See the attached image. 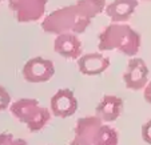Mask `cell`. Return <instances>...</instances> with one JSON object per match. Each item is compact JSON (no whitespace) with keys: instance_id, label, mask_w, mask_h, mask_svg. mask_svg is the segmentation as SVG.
<instances>
[{"instance_id":"obj_5","label":"cell","mask_w":151,"mask_h":145,"mask_svg":"<svg viewBox=\"0 0 151 145\" xmlns=\"http://www.w3.org/2000/svg\"><path fill=\"white\" fill-rule=\"evenodd\" d=\"M124 85L131 91L145 89L148 82V67L145 60L140 57H132L127 64L124 73H123Z\"/></svg>"},{"instance_id":"obj_8","label":"cell","mask_w":151,"mask_h":145,"mask_svg":"<svg viewBox=\"0 0 151 145\" xmlns=\"http://www.w3.org/2000/svg\"><path fill=\"white\" fill-rule=\"evenodd\" d=\"M78 67L83 75L87 76H96L107 71L110 67V59L103 56L99 52L86 53L78 59Z\"/></svg>"},{"instance_id":"obj_16","label":"cell","mask_w":151,"mask_h":145,"mask_svg":"<svg viewBox=\"0 0 151 145\" xmlns=\"http://www.w3.org/2000/svg\"><path fill=\"white\" fill-rule=\"evenodd\" d=\"M11 104V96L3 85H0V112L6 111Z\"/></svg>"},{"instance_id":"obj_21","label":"cell","mask_w":151,"mask_h":145,"mask_svg":"<svg viewBox=\"0 0 151 145\" xmlns=\"http://www.w3.org/2000/svg\"><path fill=\"white\" fill-rule=\"evenodd\" d=\"M14 145H28V144H27V141L23 139H15Z\"/></svg>"},{"instance_id":"obj_14","label":"cell","mask_w":151,"mask_h":145,"mask_svg":"<svg viewBox=\"0 0 151 145\" xmlns=\"http://www.w3.org/2000/svg\"><path fill=\"white\" fill-rule=\"evenodd\" d=\"M51 117H52L51 109L44 108V107H40L39 111L36 112V114H35V116L32 117L31 121L27 124V128H28L29 132L36 133V132L42 131V129L48 124L50 120H51Z\"/></svg>"},{"instance_id":"obj_9","label":"cell","mask_w":151,"mask_h":145,"mask_svg":"<svg viewBox=\"0 0 151 145\" xmlns=\"http://www.w3.org/2000/svg\"><path fill=\"white\" fill-rule=\"evenodd\" d=\"M123 111V100L114 95H106L102 97L96 105V116L102 119L103 122H112L119 119Z\"/></svg>"},{"instance_id":"obj_7","label":"cell","mask_w":151,"mask_h":145,"mask_svg":"<svg viewBox=\"0 0 151 145\" xmlns=\"http://www.w3.org/2000/svg\"><path fill=\"white\" fill-rule=\"evenodd\" d=\"M54 49L64 59L75 60L82 56V43L76 33L72 32L56 35L54 40Z\"/></svg>"},{"instance_id":"obj_12","label":"cell","mask_w":151,"mask_h":145,"mask_svg":"<svg viewBox=\"0 0 151 145\" xmlns=\"http://www.w3.org/2000/svg\"><path fill=\"white\" fill-rule=\"evenodd\" d=\"M103 121L99 116H87L82 117L76 121L75 125V136L86 139L92 142V139L96 134V132L99 131V128L102 127Z\"/></svg>"},{"instance_id":"obj_3","label":"cell","mask_w":151,"mask_h":145,"mask_svg":"<svg viewBox=\"0 0 151 145\" xmlns=\"http://www.w3.org/2000/svg\"><path fill=\"white\" fill-rule=\"evenodd\" d=\"M48 0H8V7L19 23H32L46 14Z\"/></svg>"},{"instance_id":"obj_22","label":"cell","mask_w":151,"mask_h":145,"mask_svg":"<svg viewBox=\"0 0 151 145\" xmlns=\"http://www.w3.org/2000/svg\"><path fill=\"white\" fill-rule=\"evenodd\" d=\"M1 1H4V0H0V3H1Z\"/></svg>"},{"instance_id":"obj_20","label":"cell","mask_w":151,"mask_h":145,"mask_svg":"<svg viewBox=\"0 0 151 145\" xmlns=\"http://www.w3.org/2000/svg\"><path fill=\"white\" fill-rule=\"evenodd\" d=\"M143 96H145V100L151 105V81L147 82V85L145 87V91H143Z\"/></svg>"},{"instance_id":"obj_17","label":"cell","mask_w":151,"mask_h":145,"mask_svg":"<svg viewBox=\"0 0 151 145\" xmlns=\"http://www.w3.org/2000/svg\"><path fill=\"white\" fill-rule=\"evenodd\" d=\"M142 139L145 142L151 145V119L142 127Z\"/></svg>"},{"instance_id":"obj_10","label":"cell","mask_w":151,"mask_h":145,"mask_svg":"<svg viewBox=\"0 0 151 145\" xmlns=\"http://www.w3.org/2000/svg\"><path fill=\"white\" fill-rule=\"evenodd\" d=\"M138 7V0H114L106 7V15L112 23H126Z\"/></svg>"},{"instance_id":"obj_11","label":"cell","mask_w":151,"mask_h":145,"mask_svg":"<svg viewBox=\"0 0 151 145\" xmlns=\"http://www.w3.org/2000/svg\"><path fill=\"white\" fill-rule=\"evenodd\" d=\"M40 105L39 101L36 99H19L16 101H14L9 107V111H11L12 116L20 122H24V124H28L32 120V117L36 114V112L39 111Z\"/></svg>"},{"instance_id":"obj_13","label":"cell","mask_w":151,"mask_h":145,"mask_svg":"<svg viewBox=\"0 0 151 145\" xmlns=\"http://www.w3.org/2000/svg\"><path fill=\"white\" fill-rule=\"evenodd\" d=\"M119 144V133L115 128L102 124L99 131L92 139V145H118Z\"/></svg>"},{"instance_id":"obj_2","label":"cell","mask_w":151,"mask_h":145,"mask_svg":"<svg viewBox=\"0 0 151 145\" xmlns=\"http://www.w3.org/2000/svg\"><path fill=\"white\" fill-rule=\"evenodd\" d=\"M142 45V37L135 29L124 23H111L99 33L98 48L100 51H119L134 57Z\"/></svg>"},{"instance_id":"obj_1","label":"cell","mask_w":151,"mask_h":145,"mask_svg":"<svg viewBox=\"0 0 151 145\" xmlns=\"http://www.w3.org/2000/svg\"><path fill=\"white\" fill-rule=\"evenodd\" d=\"M91 20V17L87 16L83 9L75 3L52 11L48 16L44 17L42 29L46 33L51 35H60L66 32L79 35L88 28Z\"/></svg>"},{"instance_id":"obj_6","label":"cell","mask_w":151,"mask_h":145,"mask_svg":"<svg viewBox=\"0 0 151 145\" xmlns=\"http://www.w3.org/2000/svg\"><path fill=\"white\" fill-rule=\"evenodd\" d=\"M50 109L54 116L66 119L78 111V99L71 89H59L50 100Z\"/></svg>"},{"instance_id":"obj_18","label":"cell","mask_w":151,"mask_h":145,"mask_svg":"<svg viewBox=\"0 0 151 145\" xmlns=\"http://www.w3.org/2000/svg\"><path fill=\"white\" fill-rule=\"evenodd\" d=\"M15 137L11 133H0V145H14Z\"/></svg>"},{"instance_id":"obj_4","label":"cell","mask_w":151,"mask_h":145,"mask_svg":"<svg viewBox=\"0 0 151 145\" xmlns=\"http://www.w3.org/2000/svg\"><path fill=\"white\" fill-rule=\"evenodd\" d=\"M22 73L24 80L28 82H46L55 75V65L50 59L36 56L24 64Z\"/></svg>"},{"instance_id":"obj_19","label":"cell","mask_w":151,"mask_h":145,"mask_svg":"<svg viewBox=\"0 0 151 145\" xmlns=\"http://www.w3.org/2000/svg\"><path fill=\"white\" fill-rule=\"evenodd\" d=\"M70 145H92V142L86 139H82V137L75 136V139L70 142Z\"/></svg>"},{"instance_id":"obj_15","label":"cell","mask_w":151,"mask_h":145,"mask_svg":"<svg viewBox=\"0 0 151 145\" xmlns=\"http://www.w3.org/2000/svg\"><path fill=\"white\" fill-rule=\"evenodd\" d=\"M76 4L91 19H94L96 15L102 14L107 7L106 0H76Z\"/></svg>"},{"instance_id":"obj_23","label":"cell","mask_w":151,"mask_h":145,"mask_svg":"<svg viewBox=\"0 0 151 145\" xmlns=\"http://www.w3.org/2000/svg\"><path fill=\"white\" fill-rule=\"evenodd\" d=\"M143 1H148V0H143Z\"/></svg>"}]
</instances>
